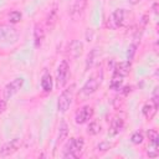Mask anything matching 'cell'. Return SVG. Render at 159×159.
Here are the masks:
<instances>
[{"label":"cell","instance_id":"cell-28","mask_svg":"<svg viewBox=\"0 0 159 159\" xmlns=\"http://www.w3.org/2000/svg\"><path fill=\"white\" fill-rule=\"evenodd\" d=\"M6 109V101L5 99H0V113H2Z\"/></svg>","mask_w":159,"mask_h":159},{"label":"cell","instance_id":"cell-16","mask_svg":"<svg viewBox=\"0 0 159 159\" xmlns=\"http://www.w3.org/2000/svg\"><path fill=\"white\" fill-rule=\"evenodd\" d=\"M157 108H158V107H157L153 102H149V103H145V104L143 106L142 112H143V114H144L145 118H152V117L154 116V113L157 112Z\"/></svg>","mask_w":159,"mask_h":159},{"label":"cell","instance_id":"cell-27","mask_svg":"<svg viewBox=\"0 0 159 159\" xmlns=\"http://www.w3.org/2000/svg\"><path fill=\"white\" fill-rule=\"evenodd\" d=\"M135 48H137V45H130L128 47V52H127V57H128V61H130L135 53Z\"/></svg>","mask_w":159,"mask_h":159},{"label":"cell","instance_id":"cell-8","mask_svg":"<svg viewBox=\"0 0 159 159\" xmlns=\"http://www.w3.org/2000/svg\"><path fill=\"white\" fill-rule=\"evenodd\" d=\"M93 108L91 106H83L77 113H76V117H75V122L77 124H84L87 123L92 117H93Z\"/></svg>","mask_w":159,"mask_h":159},{"label":"cell","instance_id":"cell-14","mask_svg":"<svg viewBox=\"0 0 159 159\" xmlns=\"http://www.w3.org/2000/svg\"><path fill=\"white\" fill-rule=\"evenodd\" d=\"M123 127H124V120H123L122 118H119V117H116V118L112 120V123H111L109 133H111L112 135H116V134H118V133L123 129Z\"/></svg>","mask_w":159,"mask_h":159},{"label":"cell","instance_id":"cell-26","mask_svg":"<svg viewBox=\"0 0 159 159\" xmlns=\"http://www.w3.org/2000/svg\"><path fill=\"white\" fill-rule=\"evenodd\" d=\"M109 148H111V143L109 142H102V143H99L97 145V149L101 150V152H107Z\"/></svg>","mask_w":159,"mask_h":159},{"label":"cell","instance_id":"cell-21","mask_svg":"<svg viewBox=\"0 0 159 159\" xmlns=\"http://www.w3.org/2000/svg\"><path fill=\"white\" fill-rule=\"evenodd\" d=\"M21 17H22V14H21L20 11H17V10L10 11V14H9V16H7V19H9V21H10L11 24L19 22V21L21 20Z\"/></svg>","mask_w":159,"mask_h":159},{"label":"cell","instance_id":"cell-20","mask_svg":"<svg viewBox=\"0 0 159 159\" xmlns=\"http://www.w3.org/2000/svg\"><path fill=\"white\" fill-rule=\"evenodd\" d=\"M122 82H123V77H120V76H118V75H114L113 73V77H112V80H111V83H109V87L112 88V89H119L120 88V86H122Z\"/></svg>","mask_w":159,"mask_h":159},{"label":"cell","instance_id":"cell-11","mask_svg":"<svg viewBox=\"0 0 159 159\" xmlns=\"http://www.w3.org/2000/svg\"><path fill=\"white\" fill-rule=\"evenodd\" d=\"M83 52V43L78 40H73L68 46V53L72 58H78Z\"/></svg>","mask_w":159,"mask_h":159},{"label":"cell","instance_id":"cell-5","mask_svg":"<svg viewBox=\"0 0 159 159\" xmlns=\"http://www.w3.org/2000/svg\"><path fill=\"white\" fill-rule=\"evenodd\" d=\"M101 82H102V75H101V73L93 75V76L89 77V78L87 80V82L83 84V87H82V93H83L84 96H89V94L94 93V92L98 89Z\"/></svg>","mask_w":159,"mask_h":159},{"label":"cell","instance_id":"cell-2","mask_svg":"<svg viewBox=\"0 0 159 159\" xmlns=\"http://www.w3.org/2000/svg\"><path fill=\"white\" fill-rule=\"evenodd\" d=\"M125 10L124 9H117L114 10L111 16L107 20V27L112 29V30H117L118 27L123 26L124 21H125Z\"/></svg>","mask_w":159,"mask_h":159},{"label":"cell","instance_id":"cell-1","mask_svg":"<svg viewBox=\"0 0 159 159\" xmlns=\"http://www.w3.org/2000/svg\"><path fill=\"white\" fill-rule=\"evenodd\" d=\"M83 148H84V139L82 137H80V138H71L70 142L65 147L63 158H70V159L77 158L82 153Z\"/></svg>","mask_w":159,"mask_h":159},{"label":"cell","instance_id":"cell-6","mask_svg":"<svg viewBox=\"0 0 159 159\" xmlns=\"http://www.w3.org/2000/svg\"><path fill=\"white\" fill-rule=\"evenodd\" d=\"M72 102V88H66L62 91V93L58 97L57 101V109L61 113H65Z\"/></svg>","mask_w":159,"mask_h":159},{"label":"cell","instance_id":"cell-12","mask_svg":"<svg viewBox=\"0 0 159 159\" xmlns=\"http://www.w3.org/2000/svg\"><path fill=\"white\" fill-rule=\"evenodd\" d=\"M45 39V27L41 24H36L34 29V43L36 47H40Z\"/></svg>","mask_w":159,"mask_h":159},{"label":"cell","instance_id":"cell-23","mask_svg":"<svg viewBox=\"0 0 159 159\" xmlns=\"http://www.w3.org/2000/svg\"><path fill=\"white\" fill-rule=\"evenodd\" d=\"M148 138H149L150 143L158 144V142H159V133H158V130H157V129H149V132H148Z\"/></svg>","mask_w":159,"mask_h":159},{"label":"cell","instance_id":"cell-3","mask_svg":"<svg viewBox=\"0 0 159 159\" xmlns=\"http://www.w3.org/2000/svg\"><path fill=\"white\" fill-rule=\"evenodd\" d=\"M19 40V32L15 27L9 25L0 26V42L4 43H14Z\"/></svg>","mask_w":159,"mask_h":159},{"label":"cell","instance_id":"cell-18","mask_svg":"<svg viewBox=\"0 0 159 159\" xmlns=\"http://www.w3.org/2000/svg\"><path fill=\"white\" fill-rule=\"evenodd\" d=\"M41 87L45 92H51L52 91V78H51V75L48 73H45L42 76V80H41Z\"/></svg>","mask_w":159,"mask_h":159},{"label":"cell","instance_id":"cell-30","mask_svg":"<svg viewBox=\"0 0 159 159\" xmlns=\"http://www.w3.org/2000/svg\"><path fill=\"white\" fill-rule=\"evenodd\" d=\"M157 6H158V4L155 2V4L153 5V9H154V12H155V14H158V10H157Z\"/></svg>","mask_w":159,"mask_h":159},{"label":"cell","instance_id":"cell-9","mask_svg":"<svg viewBox=\"0 0 159 159\" xmlns=\"http://www.w3.org/2000/svg\"><path fill=\"white\" fill-rule=\"evenodd\" d=\"M68 72H70V66L66 60L61 61L58 67H57V83L60 86H65L68 78Z\"/></svg>","mask_w":159,"mask_h":159},{"label":"cell","instance_id":"cell-15","mask_svg":"<svg viewBox=\"0 0 159 159\" xmlns=\"http://www.w3.org/2000/svg\"><path fill=\"white\" fill-rule=\"evenodd\" d=\"M56 21H57V5L55 4V5L50 9V12H48V15H47V17H46V26H47L48 29H52V27L55 26Z\"/></svg>","mask_w":159,"mask_h":159},{"label":"cell","instance_id":"cell-24","mask_svg":"<svg viewBox=\"0 0 159 159\" xmlns=\"http://www.w3.org/2000/svg\"><path fill=\"white\" fill-rule=\"evenodd\" d=\"M143 139H144V137H143L142 132H134L132 134V137H130V142L133 144H140L143 142Z\"/></svg>","mask_w":159,"mask_h":159},{"label":"cell","instance_id":"cell-22","mask_svg":"<svg viewBox=\"0 0 159 159\" xmlns=\"http://www.w3.org/2000/svg\"><path fill=\"white\" fill-rule=\"evenodd\" d=\"M147 154H148V157H150V158H157L158 154H159L158 144H155V143H150V145H149L148 149H147Z\"/></svg>","mask_w":159,"mask_h":159},{"label":"cell","instance_id":"cell-13","mask_svg":"<svg viewBox=\"0 0 159 159\" xmlns=\"http://www.w3.org/2000/svg\"><path fill=\"white\" fill-rule=\"evenodd\" d=\"M130 71V61H123L116 65L114 67V75H118L120 77H125Z\"/></svg>","mask_w":159,"mask_h":159},{"label":"cell","instance_id":"cell-17","mask_svg":"<svg viewBox=\"0 0 159 159\" xmlns=\"http://www.w3.org/2000/svg\"><path fill=\"white\" fill-rule=\"evenodd\" d=\"M68 135V125L66 122H61L60 127H58V135H57V142L62 143Z\"/></svg>","mask_w":159,"mask_h":159},{"label":"cell","instance_id":"cell-19","mask_svg":"<svg viewBox=\"0 0 159 159\" xmlns=\"http://www.w3.org/2000/svg\"><path fill=\"white\" fill-rule=\"evenodd\" d=\"M101 132V124L97 120H92L87 127V133L89 135H97Z\"/></svg>","mask_w":159,"mask_h":159},{"label":"cell","instance_id":"cell-25","mask_svg":"<svg viewBox=\"0 0 159 159\" xmlns=\"http://www.w3.org/2000/svg\"><path fill=\"white\" fill-rule=\"evenodd\" d=\"M94 53H96V48L88 55V57H87V62H86V68L88 70L89 67H92V65H93V62H94Z\"/></svg>","mask_w":159,"mask_h":159},{"label":"cell","instance_id":"cell-29","mask_svg":"<svg viewBox=\"0 0 159 159\" xmlns=\"http://www.w3.org/2000/svg\"><path fill=\"white\" fill-rule=\"evenodd\" d=\"M139 1H140V0H129V2H130V4H133V5H135V4H138Z\"/></svg>","mask_w":159,"mask_h":159},{"label":"cell","instance_id":"cell-7","mask_svg":"<svg viewBox=\"0 0 159 159\" xmlns=\"http://www.w3.org/2000/svg\"><path fill=\"white\" fill-rule=\"evenodd\" d=\"M21 145V139L20 138H14L10 142L5 143L1 149H0V157L5 158V157H10L11 154H14L15 152H17V149Z\"/></svg>","mask_w":159,"mask_h":159},{"label":"cell","instance_id":"cell-4","mask_svg":"<svg viewBox=\"0 0 159 159\" xmlns=\"http://www.w3.org/2000/svg\"><path fill=\"white\" fill-rule=\"evenodd\" d=\"M24 82H25V80H24L22 77H16V78H14L11 82H9V83L5 86L4 92H2L4 99L7 101V99H10L14 94H16V93L22 88Z\"/></svg>","mask_w":159,"mask_h":159},{"label":"cell","instance_id":"cell-10","mask_svg":"<svg viewBox=\"0 0 159 159\" xmlns=\"http://www.w3.org/2000/svg\"><path fill=\"white\" fill-rule=\"evenodd\" d=\"M87 5V0H73V4L71 6V16L73 20H77L82 16L84 9Z\"/></svg>","mask_w":159,"mask_h":159}]
</instances>
